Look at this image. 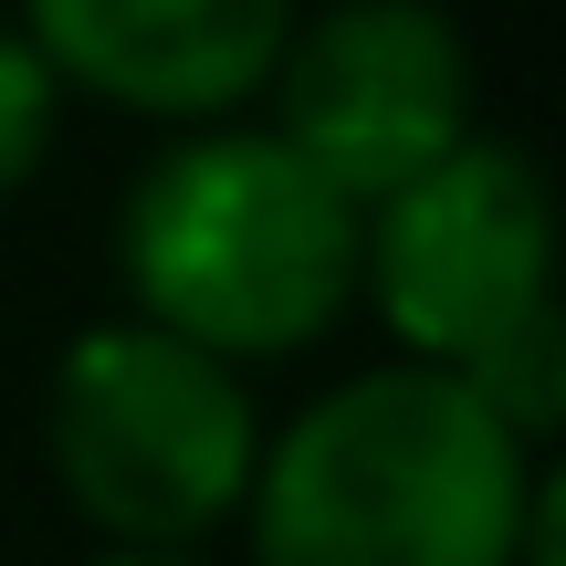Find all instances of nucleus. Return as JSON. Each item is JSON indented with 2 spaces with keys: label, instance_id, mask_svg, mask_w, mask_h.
<instances>
[{
  "label": "nucleus",
  "instance_id": "nucleus-1",
  "mask_svg": "<svg viewBox=\"0 0 566 566\" xmlns=\"http://www.w3.org/2000/svg\"><path fill=\"white\" fill-rule=\"evenodd\" d=\"M546 441L451 367H367L263 430L242 525L252 566H514Z\"/></svg>",
  "mask_w": 566,
  "mask_h": 566
},
{
  "label": "nucleus",
  "instance_id": "nucleus-2",
  "mask_svg": "<svg viewBox=\"0 0 566 566\" xmlns=\"http://www.w3.org/2000/svg\"><path fill=\"white\" fill-rule=\"evenodd\" d=\"M357 221L273 126H189L137 168L116 221L126 304L231 367L315 346L357 304Z\"/></svg>",
  "mask_w": 566,
  "mask_h": 566
},
{
  "label": "nucleus",
  "instance_id": "nucleus-3",
  "mask_svg": "<svg viewBox=\"0 0 566 566\" xmlns=\"http://www.w3.org/2000/svg\"><path fill=\"white\" fill-rule=\"evenodd\" d=\"M263 420L231 357L147 315L84 325L53 367V483L105 546H210L242 525Z\"/></svg>",
  "mask_w": 566,
  "mask_h": 566
},
{
  "label": "nucleus",
  "instance_id": "nucleus-4",
  "mask_svg": "<svg viewBox=\"0 0 566 566\" xmlns=\"http://www.w3.org/2000/svg\"><path fill=\"white\" fill-rule=\"evenodd\" d=\"M357 294L420 367H483L556 315V210L525 147L472 126L441 168L388 189L357 221Z\"/></svg>",
  "mask_w": 566,
  "mask_h": 566
},
{
  "label": "nucleus",
  "instance_id": "nucleus-5",
  "mask_svg": "<svg viewBox=\"0 0 566 566\" xmlns=\"http://www.w3.org/2000/svg\"><path fill=\"white\" fill-rule=\"evenodd\" d=\"M263 95H273V137L357 210H378L388 189L441 168L483 126L472 42L441 0H325L315 21L294 11Z\"/></svg>",
  "mask_w": 566,
  "mask_h": 566
},
{
  "label": "nucleus",
  "instance_id": "nucleus-6",
  "mask_svg": "<svg viewBox=\"0 0 566 566\" xmlns=\"http://www.w3.org/2000/svg\"><path fill=\"white\" fill-rule=\"evenodd\" d=\"M294 0H21V42L63 95L147 126H221L273 84Z\"/></svg>",
  "mask_w": 566,
  "mask_h": 566
},
{
  "label": "nucleus",
  "instance_id": "nucleus-7",
  "mask_svg": "<svg viewBox=\"0 0 566 566\" xmlns=\"http://www.w3.org/2000/svg\"><path fill=\"white\" fill-rule=\"evenodd\" d=\"M53 126H63V84H53V63L21 42V21H0V200H21V189L42 179V158H53Z\"/></svg>",
  "mask_w": 566,
  "mask_h": 566
},
{
  "label": "nucleus",
  "instance_id": "nucleus-8",
  "mask_svg": "<svg viewBox=\"0 0 566 566\" xmlns=\"http://www.w3.org/2000/svg\"><path fill=\"white\" fill-rule=\"evenodd\" d=\"M84 566H210L200 546H105V556H84Z\"/></svg>",
  "mask_w": 566,
  "mask_h": 566
}]
</instances>
